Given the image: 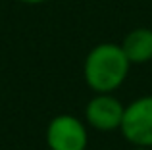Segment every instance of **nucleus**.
Masks as SVG:
<instances>
[{
  "mask_svg": "<svg viewBox=\"0 0 152 150\" xmlns=\"http://www.w3.org/2000/svg\"><path fill=\"white\" fill-rule=\"evenodd\" d=\"M125 106L110 94H94L85 106V123L96 131H115L123 119Z\"/></svg>",
  "mask_w": 152,
  "mask_h": 150,
  "instance_id": "4",
  "label": "nucleus"
},
{
  "mask_svg": "<svg viewBox=\"0 0 152 150\" xmlns=\"http://www.w3.org/2000/svg\"><path fill=\"white\" fill-rule=\"evenodd\" d=\"M133 150H152V148H139V146H133Z\"/></svg>",
  "mask_w": 152,
  "mask_h": 150,
  "instance_id": "7",
  "label": "nucleus"
},
{
  "mask_svg": "<svg viewBox=\"0 0 152 150\" xmlns=\"http://www.w3.org/2000/svg\"><path fill=\"white\" fill-rule=\"evenodd\" d=\"M46 146L50 150H87V123L71 114L54 116L46 125Z\"/></svg>",
  "mask_w": 152,
  "mask_h": 150,
  "instance_id": "3",
  "label": "nucleus"
},
{
  "mask_svg": "<svg viewBox=\"0 0 152 150\" xmlns=\"http://www.w3.org/2000/svg\"><path fill=\"white\" fill-rule=\"evenodd\" d=\"M121 50L125 52L131 66H142L152 60V29L137 27L129 31L121 42Z\"/></svg>",
  "mask_w": 152,
  "mask_h": 150,
  "instance_id": "5",
  "label": "nucleus"
},
{
  "mask_svg": "<svg viewBox=\"0 0 152 150\" xmlns=\"http://www.w3.org/2000/svg\"><path fill=\"white\" fill-rule=\"evenodd\" d=\"M119 131L133 146L152 148V96H139L125 106Z\"/></svg>",
  "mask_w": 152,
  "mask_h": 150,
  "instance_id": "2",
  "label": "nucleus"
},
{
  "mask_svg": "<svg viewBox=\"0 0 152 150\" xmlns=\"http://www.w3.org/2000/svg\"><path fill=\"white\" fill-rule=\"evenodd\" d=\"M131 64L121 44L100 42L89 50L83 62V79L94 94H110L127 79Z\"/></svg>",
  "mask_w": 152,
  "mask_h": 150,
  "instance_id": "1",
  "label": "nucleus"
},
{
  "mask_svg": "<svg viewBox=\"0 0 152 150\" xmlns=\"http://www.w3.org/2000/svg\"><path fill=\"white\" fill-rule=\"evenodd\" d=\"M18 2L29 4V6H37V4H45V2H48V0H18Z\"/></svg>",
  "mask_w": 152,
  "mask_h": 150,
  "instance_id": "6",
  "label": "nucleus"
}]
</instances>
